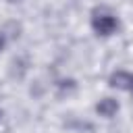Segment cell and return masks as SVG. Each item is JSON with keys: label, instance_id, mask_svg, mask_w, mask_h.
I'll return each mask as SVG.
<instances>
[{"label": "cell", "instance_id": "1", "mask_svg": "<svg viewBox=\"0 0 133 133\" xmlns=\"http://www.w3.org/2000/svg\"><path fill=\"white\" fill-rule=\"evenodd\" d=\"M121 27L118 23V17L112 15L110 10H104V8H96L91 12V29L96 35H102V37H108L112 33H116Z\"/></svg>", "mask_w": 133, "mask_h": 133}, {"label": "cell", "instance_id": "2", "mask_svg": "<svg viewBox=\"0 0 133 133\" xmlns=\"http://www.w3.org/2000/svg\"><path fill=\"white\" fill-rule=\"evenodd\" d=\"M108 85L116 87V89L131 91L133 89V73H129V71H114L110 75V79H108Z\"/></svg>", "mask_w": 133, "mask_h": 133}, {"label": "cell", "instance_id": "3", "mask_svg": "<svg viewBox=\"0 0 133 133\" xmlns=\"http://www.w3.org/2000/svg\"><path fill=\"white\" fill-rule=\"evenodd\" d=\"M96 112L100 116H104V118H112L118 112V102L114 98H104V100H100L96 104Z\"/></svg>", "mask_w": 133, "mask_h": 133}, {"label": "cell", "instance_id": "4", "mask_svg": "<svg viewBox=\"0 0 133 133\" xmlns=\"http://www.w3.org/2000/svg\"><path fill=\"white\" fill-rule=\"evenodd\" d=\"M4 48H6V35H4L2 31H0V52H2Z\"/></svg>", "mask_w": 133, "mask_h": 133}, {"label": "cell", "instance_id": "5", "mask_svg": "<svg viewBox=\"0 0 133 133\" xmlns=\"http://www.w3.org/2000/svg\"><path fill=\"white\" fill-rule=\"evenodd\" d=\"M0 121H2V110H0Z\"/></svg>", "mask_w": 133, "mask_h": 133}, {"label": "cell", "instance_id": "6", "mask_svg": "<svg viewBox=\"0 0 133 133\" xmlns=\"http://www.w3.org/2000/svg\"><path fill=\"white\" fill-rule=\"evenodd\" d=\"M8 2H19V0H8Z\"/></svg>", "mask_w": 133, "mask_h": 133}, {"label": "cell", "instance_id": "7", "mask_svg": "<svg viewBox=\"0 0 133 133\" xmlns=\"http://www.w3.org/2000/svg\"><path fill=\"white\" fill-rule=\"evenodd\" d=\"M131 94H133V89H131Z\"/></svg>", "mask_w": 133, "mask_h": 133}]
</instances>
